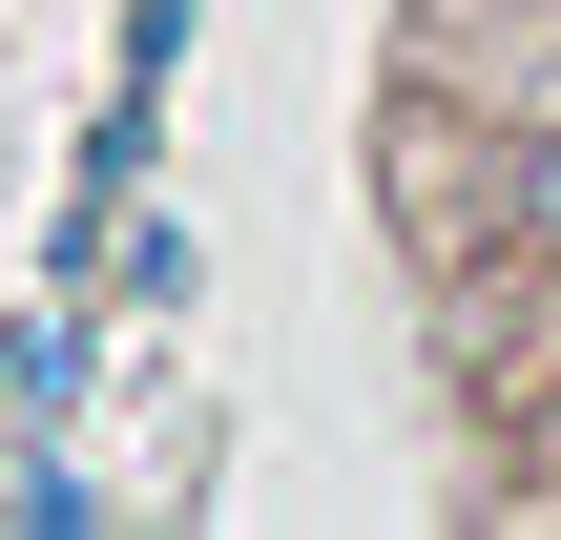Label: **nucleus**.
Here are the masks:
<instances>
[{"instance_id": "f257e3e1", "label": "nucleus", "mask_w": 561, "mask_h": 540, "mask_svg": "<svg viewBox=\"0 0 561 540\" xmlns=\"http://www.w3.org/2000/svg\"><path fill=\"white\" fill-rule=\"evenodd\" d=\"M500 229H520V250H541V271H561V104H541V125H520V146H500Z\"/></svg>"}]
</instances>
